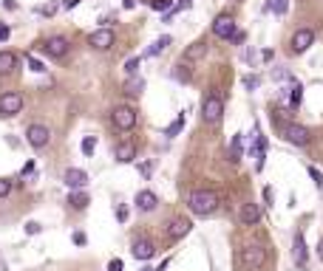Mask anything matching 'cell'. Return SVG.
I'll list each match as a JSON object with an SVG mask.
<instances>
[{"label":"cell","instance_id":"74e56055","mask_svg":"<svg viewBox=\"0 0 323 271\" xmlns=\"http://www.w3.org/2000/svg\"><path fill=\"white\" fill-rule=\"evenodd\" d=\"M54 12H57V3H49V6H40V14H49V17H51Z\"/></svg>","mask_w":323,"mask_h":271},{"label":"cell","instance_id":"7bdbcfd3","mask_svg":"<svg viewBox=\"0 0 323 271\" xmlns=\"http://www.w3.org/2000/svg\"><path fill=\"white\" fill-rule=\"evenodd\" d=\"M77 3H79V0H62V9H74Z\"/></svg>","mask_w":323,"mask_h":271},{"label":"cell","instance_id":"ac0fdd59","mask_svg":"<svg viewBox=\"0 0 323 271\" xmlns=\"http://www.w3.org/2000/svg\"><path fill=\"white\" fill-rule=\"evenodd\" d=\"M238 217H241L244 226H255V223L261 220V206L258 204H244L241 206V212H238Z\"/></svg>","mask_w":323,"mask_h":271},{"label":"cell","instance_id":"83f0119b","mask_svg":"<svg viewBox=\"0 0 323 271\" xmlns=\"http://www.w3.org/2000/svg\"><path fill=\"white\" fill-rule=\"evenodd\" d=\"M267 9H269V12H275V14H287L289 0H269V3H267Z\"/></svg>","mask_w":323,"mask_h":271},{"label":"cell","instance_id":"603a6c76","mask_svg":"<svg viewBox=\"0 0 323 271\" xmlns=\"http://www.w3.org/2000/svg\"><path fill=\"white\" fill-rule=\"evenodd\" d=\"M300 102H304V85L295 82L292 79V88H289V108H300Z\"/></svg>","mask_w":323,"mask_h":271},{"label":"cell","instance_id":"52a82bcc","mask_svg":"<svg viewBox=\"0 0 323 271\" xmlns=\"http://www.w3.org/2000/svg\"><path fill=\"white\" fill-rule=\"evenodd\" d=\"M23 110V96H20L17 90H3L0 93V116L3 119H12Z\"/></svg>","mask_w":323,"mask_h":271},{"label":"cell","instance_id":"836d02e7","mask_svg":"<svg viewBox=\"0 0 323 271\" xmlns=\"http://www.w3.org/2000/svg\"><path fill=\"white\" fill-rule=\"evenodd\" d=\"M261 85V77H244V88L247 90H255Z\"/></svg>","mask_w":323,"mask_h":271},{"label":"cell","instance_id":"5b68a950","mask_svg":"<svg viewBox=\"0 0 323 271\" xmlns=\"http://www.w3.org/2000/svg\"><path fill=\"white\" fill-rule=\"evenodd\" d=\"M278 130H281V136H284V139H287L289 144H295V147H306V144H309V139H312L309 127L295 125V121H287V125H281Z\"/></svg>","mask_w":323,"mask_h":271},{"label":"cell","instance_id":"f6af8a7d","mask_svg":"<svg viewBox=\"0 0 323 271\" xmlns=\"http://www.w3.org/2000/svg\"><path fill=\"white\" fill-rule=\"evenodd\" d=\"M3 6H6V9H14V0H3Z\"/></svg>","mask_w":323,"mask_h":271},{"label":"cell","instance_id":"4316f807","mask_svg":"<svg viewBox=\"0 0 323 271\" xmlns=\"http://www.w3.org/2000/svg\"><path fill=\"white\" fill-rule=\"evenodd\" d=\"M241 153H244V147H241V133H238V136H232V144H230V158H232V161H241Z\"/></svg>","mask_w":323,"mask_h":271},{"label":"cell","instance_id":"9a60e30c","mask_svg":"<svg viewBox=\"0 0 323 271\" xmlns=\"http://www.w3.org/2000/svg\"><path fill=\"white\" fill-rule=\"evenodd\" d=\"M292 257H295V265H300V268L309 263V252H306L304 232H295V237H292Z\"/></svg>","mask_w":323,"mask_h":271},{"label":"cell","instance_id":"d590c367","mask_svg":"<svg viewBox=\"0 0 323 271\" xmlns=\"http://www.w3.org/2000/svg\"><path fill=\"white\" fill-rule=\"evenodd\" d=\"M309 175H312V181H315L317 187H323V173L317 167H309Z\"/></svg>","mask_w":323,"mask_h":271},{"label":"cell","instance_id":"7c38bea8","mask_svg":"<svg viewBox=\"0 0 323 271\" xmlns=\"http://www.w3.org/2000/svg\"><path fill=\"white\" fill-rule=\"evenodd\" d=\"M190 229H193V223L187 220V217H173L170 223H167V240H182V237L190 235Z\"/></svg>","mask_w":323,"mask_h":271},{"label":"cell","instance_id":"44dd1931","mask_svg":"<svg viewBox=\"0 0 323 271\" xmlns=\"http://www.w3.org/2000/svg\"><path fill=\"white\" fill-rule=\"evenodd\" d=\"M170 42H173V37H170V34H162L159 40H153V45H147V48L142 51L139 57H142V60H147V57H156V54H162V51H165L167 45H170Z\"/></svg>","mask_w":323,"mask_h":271},{"label":"cell","instance_id":"d6a6232c","mask_svg":"<svg viewBox=\"0 0 323 271\" xmlns=\"http://www.w3.org/2000/svg\"><path fill=\"white\" fill-rule=\"evenodd\" d=\"M12 192V178H0V198H6Z\"/></svg>","mask_w":323,"mask_h":271},{"label":"cell","instance_id":"60d3db41","mask_svg":"<svg viewBox=\"0 0 323 271\" xmlns=\"http://www.w3.org/2000/svg\"><path fill=\"white\" fill-rule=\"evenodd\" d=\"M3 40H9V26L6 23H0V42Z\"/></svg>","mask_w":323,"mask_h":271},{"label":"cell","instance_id":"d6986e66","mask_svg":"<svg viewBox=\"0 0 323 271\" xmlns=\"http://www.w3.org/2000/svg\"><path fill=\"white\" fill-rule=\"evenodd\" d=\"M17 71V54L14 51H0V77H12Z\"/></svg>","mask_w":323,"mask_h":271},{"label":"cell","instance_id":"f546056e","mask_svg":"<svg viewBox=\"0 0 323 271\" xmlns=\"http://www.w3.org/2000/svg\"><path fill=\"white\" fill-rule=\"evenodd\" d=\"M139 65H142V57H131V60L125 62V73H128V77H136Z\"/></svg>","mask_w":323,"mask_h":271},{"label":"cell","instance_id":"ba28073f","mask_svg":"<svg viewBox=\"0 0 323 271\" xmlns=\"http://www.w3.org/2000/svg\"><path fill=\"white\" fill-rule=\"evenodd\" d=\"M26 141H29L34 150H43V147H49V141H51V130L46 125H29L26 127Z\"/></svg>","mask_w":323,"mask_h":271},{"label":"cell","instance_id":"8992f818","mask_svg":"<svg viewBox=\"0 0 323 271\" xmlns=\"http://www.w3.org/2000/svg\"><path fill=\"white\" fill-rule=\"evenodd\" d=\"M40 48H43L51 60H66L68 51H71V40H68V37H62V34H54V37H49V40H46Z\"/></svg>","mask_w":323,"mask_h":271},{"label":"cell","instance_id":"d4e9b609","mask_svg":"<svg viewBox=\"0 0 323 271\" xmlns=\"http://www.w3.org/2000/svg\"><path fill=\"white\" fill-rule=\"evenodd\" d=\"M88 204H91V201H88V195L82 192V189H74V192L68 195V206H74V209H85Z\"/></svg>","mask_w":323,"mask_h":271},{"label":"cell","instance_id":"5bb4252c","mask_svg":"<svg viewBox=\"0 0 323 271\" xmlns=\"http://www.w3.org/2000/svg\"><path fill=\"white\" fill-rule=\"evenodd\" d=\"M131 254L145 263V260H150L153 254H156V243L147 240V237H139V240H134V246H131Z\"/></svg>","mask_w":323,"mask_h":271},{"label":"cell","instance_id":"cb8c5ba5","mask_svg":"<svg viewBox=\"0 0 323 271\" xmlns=\"http://www.w3.org/2000/svg\"><path fill=\"white\" fill-rule=\"evenodd\" d=\"M173 79H176V82H190V79H193V71H190V65L187 62H176V68H173Z\"/></svg>","mask_w":323,"mask_h":271},{"label":"cell","instance_id":"8fae6325","mask_svg":"<svg viewBox=\"0 0 323 271\" xmlns=\"http://www.w3.org/2000/svg\"><path fill=\"white\" fill-rule=\"evenodd\" d=\"M312 42H315V31L312 29H298L292 34V40H289V51H292V54H304V51H309Z\"/></svg>","mask_w":323,"mask_h":271},{"label":"cell","instance_id":"1f68e13d","mask_svg":"<svg viewBox=\"0 0 323 271\" xmlns=\"http://www.w3.org/2000/svg\"><path fill=\"white\" fill-rule=\"evenodd\" d=\"M94 150H97V139H94V136H85V139H82V153H85V156H94Z\"/></svg>","mask_w":323,"mask_h":271},{"label":"cell","instance_id":"bcb514c9","mask_svg":"<svg viewBox=\"0 0 323 271\" xmlns=\"http://www.w3.org/2000/svg\"><path fill=\"white\" fill-rule=\"evenodd\" d=\"M317 254H320V260H323V240L317 243Z\"/></svg>","mask_w":323,"mask_h":271},{"label":"cell","instance_id":"e575fe53","mask_svg":"<svg viewBox=\"0 0 323 271\" xmlns=\"http://www.w3.org/2000/svg\"><path fill=\"white\" fill-rule=\"evenodd\" d=\"M40 229H43V226H40L37 220H29V223H26V235H40Z\"/></svg>","mask_w":323,"mask_h":271},{"label":"cell","instance_id":"9c48e42d","mask_svg":"<svg viewBox=\"0 0 323 271\" xmlns=\"http://www.w3.org/2000/svg\"><path fill=\"white\" fill-rule=\"evenodd\" d=\"M116 42V34L111 29H97L88 34V45H91L94 51H111Z\"/></svg>","mask_w":323,"mask_h":271},{"label":"cell","instance_id":"484cf974","mask_svg":"<svg viewBox=\"0 0 323 271\" xmlns=\"http://www.w3.org/2000/svg\"><path fill=\"white\" fill-rule=\"evenodd\" d=\"M182 127H184V113H179L176 121H170V125L165 127V136H167V139H173V136H179V133H182Z\"/></svg>","mask_w":323,"mask_h":271},{"label":"cell","instance_id":"7402d4cb","mask_svg":"<svg viewBox=\"0 0 323 271\" xmlns=\"http://www.w3.org/2000/svg\"><path fill=\"white\" fill-rule=\"evenodd\" d=\"M142 90H145V79H142V77H131L128 82L122 85V93H125V96H131V99L142 96Z\"/></svg>","mask_w":323,"mask_h":271},{"label":"cell","instance_id":"6da1fadb","mask_svg":"<svg viewBox=\"0 0 323 271\" xmlns=\"http://www.w3.org/2000/svg\"><path fill=\"white\" fill-rule=\"evenodd\" d=\"M219 192H213V189H193V192L187 195V206L193 215L199 217H210L216 215V209H219Z\"/></svg>","mask_w":323,"mask_h":271},{"label":"cell","instance_id":"277c9868","mask_svg":"<svg viewBox=\"0 0 323 271\" xmlns=\"http://www.w3.org/2000/svg\"><path fill=\"white\" fill-rule=\"evenodd\" d=\"M136 119H139V116H136V110L131 108V105H116V108L111 110V121H114L116 130H122V133L134 130Z\"/></svg>","mask_w":323,"mask_h":271},{"label":"cell","instance_id":"b9f144b4","mask_svg":"<svg viewBox=\"0 0 323 271\" xmlns=\"http://www.w3.org/2000/svg\"><path fill=\"white\" fill-rule=\"evenodd\" d=\"M74 243H77V246H85V235H82V232H77V235H74Z\"/></svg>","mask_w":323,"mask_h":271},{"label":"cell","instance_id":"ee69618b","mask_svg":"<svg viewBox=\"0 0 323 271\" xmlns=\"http://www.w3.org/2000/svg\"><path fill=\"white\" fill-rule=\"evenodd\" d=\"M122 6L125 9H134V0H122Z\"/></svg>","mask_w":323,"mask_h":271},{"label":"cell","instance_id":"30bf717a","mask_svg":"<svg viewBox=\"0 0 323 271\" xmlns=\"http://www.w3.org/2000/svg\"><path fill=\"white\" fill-rule=\"evenodd\" d=\"M213 34L219 37V40H232V37L238 34L232 14H219V17L213 20Z\"/></svg>","mask_w":323,"mask_h":271},{"label":"cell","instance_id":"8d00e7d4","mask_svg":"<svg viewBox=\"0 0 323 271\" xmlns=\"http://www.w3.org/2000/svg\"><path fill=\"white\" fill-rule=\"evenodd\" d=\"M139 173L145 175V178H150V173H153V164H150V161H145V164L139 167Z\"/></svg>","mask_w":323,"mask_h":271},{"label":"cell","instance_id":"4dcf8cb0","mask_svg":"<svg viewBox=\"0 0 323 271\" xmlns=\"http://www.w3.org/2000/svg\"><path fill=\"white\" fill-rule=\"evenodd\" d=\"M26 65H29L34 73H43V71H46V65H43V62L37 60V57H31V54H26Z\"/></svg>","mask_w":323,"mask_h":271},{"label":"cell","instance_id":"2e32d148","mask_svg":"<svg viewBox=\"0 0 323 271\" xmlns=\"http://www.w3.org/2000/svg\"><path fill=\"white\" fill-rule=\"evenodd\" d=\"M114 158L119 164H131L136 158V144L134 141H119V144L114 147Z\"/></svg>","mask_w":323,"mask_h":271},{"label":"cell","instance_id":"7a4b0ae2","mask_svg":"<svg viewBox=\"0 0 323 271\" xmlns=\"http://www.w3.org/2000/svg\"><path fill=\"white\" fill-rule=\"evenodd\" d=\"M221 116H224V99L219 93H207V96L201 99V119L207 121V125H219Z\"/></svg>","mask_w":323,"mask_h":271},{"label":"cell","instance_id":"3957f363","mask_svg":"<svg viewBox=\"0 0 323 271\" xmlns=\"http://www.w3.org/2000/svg\"><path fill=\"white\" fill-rule=\"evenodd\" d=\"M241 263L250 271L264 268V263H267V249H264L261 243H247V246L241 249Z\"/></svg>","mask_w":323,"mask_h":271},{"label":"cell","instance_id":"4fadbf2b","mask_svg":"<svg viewBox=\"0 0 323 271\" xmlns=\"http://www.w3.org/2000/svg\"><path fill=\"white\" fill-rule=\"evenodd\" d=\"M62 181H66V187L74 192V189H82L88 184V173L79 169V167H68L66 173H62Z\"/></svg>","mask_w":323,"mask_h":271},{"label":"cell","instance_id":"f1b7e54d","mask_svg":"<svg viewBox=\"0 0 323 271\" xmlns=\"http://www.w3.org/2000/svg\"><path fill=\"white\" fill-rule=\"evenodd\" d=\"M150 9L153 12H173V0H150Z\"/></svg>","mask_w":323,"mask_h":271},{"label":"cell","instance_id":"f35d334b","mask_svg":"<svg viewBox=\"0 0 323 271\" xmlns=\"http://www.w3.org/2000/svg\"><path fill=\"white\" fill-rule=\"evenodd\" d=\"M108 271H122V260H119V257L111 260V263H108Z\"/></svg>","mask_w":323,"mask_h":271},{"label":"cell","instance_id":"e0dca14e","mask_svg":"<svg viewBox=\"0 0 323 271\" xmlns=\"http://www.w3.org/2000/svg\"><path fill=\"white\" fill-rule=\"evenodd\" d=\"M159 206V195L150 192V189H142V192H136V209L139 212H153Z\"/></svg>","mask_w":323,"mask_h":271},{"label":"cell","instance_id":"ffe728a7","mask_svg":"<svg viewBox=\"0 0 323 271\" xmlns=\"http://www.w3.org/2000/svg\"><path fill=\"white\" fill-rule=\"evenodd\" d=\"M204 57H207V42H204V40H199V42H193V45H190V48L184 51V57H182V60L190 65V62H199V60H204Z\"/></svg>","mask_w":323,"mask_h":271},{"label":"cell","instance_id":"7dc6e473","mask_svg":"<svg viewBox=\"0 0 323 271\" xmlns=\"http://www.w3.org/2000/svg\"><path fill=\"white\" fill-rule=\"evenodd\" d=\"M142 271H156V268H147V265H145V268H142Z\"/></svg>","mask_w":323,"mask_h":271},{"label":"cell","instance_id":"ab89813d","mask_svg":"<svg viewBox=\"0 0 323 271\" xmlns=\"http://www.w3.org/2000/svg\"><path fill=\"white\" fill-rule=\"evenodd\" d=\"M116 217H119V220H128V209H125V206H116Z\"/></svg>","mask_w":323,"mask_h":271}]
</instances>
